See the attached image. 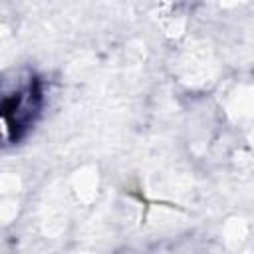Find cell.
Masks as SVG:
<instances>
[{
	"label": "cell",
	"instance_id": "cell-1",
	"mask_svg": "<svg viewBox=\"0 0 254 254\" xmlns=\"http://www.w3.org/2000/svg\"><path fill=\"white\" fill-rule=\"evenodd\" d=\"M38 109H40V89L36 81H30L14 95H8L2 103V115L8 133H12V137L18 139L20 131L30 127V123L34 121Z\"/></svg>",
	"mask_w": 254,
	"mask_h": 254
}]
</instances>
